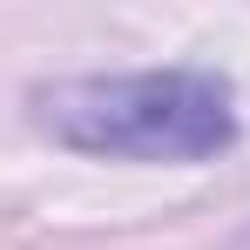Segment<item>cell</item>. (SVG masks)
<instances>
[{
	"label": "cell",
	"mask_w": 250,
	"mask_h": 250,
	"mask_svg": "<svg viewBox=\"0 0 250 250\" xmlns=\"http://www.w3.org/2000/svg\"><path fill=\"white\" fill-rule=\"evenodd\" d=\"M34 122L115 163H203L237 142V95L203 68H142V75H82L34 88Z\"/></svg>",
	"instance_id": "6da1fadb"
}]
</instances>
